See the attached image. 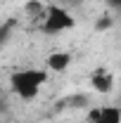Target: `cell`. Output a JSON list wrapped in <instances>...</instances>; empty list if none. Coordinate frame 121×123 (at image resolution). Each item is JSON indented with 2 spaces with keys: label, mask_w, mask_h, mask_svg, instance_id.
I'll use <instances>...</instances> for the list:
<instances>
[{
  "label": "cell",
  "mask_w": 121,
  "mask_h": 123,
  "mask_svg": "<svg viewBox=\"0 0 121 123\" xmlns=\"http://www.w3.org/2000/svg\"><path fill=\"white\" fill-rule=\"evenodd\" d=\"M12 90L21 97V99H33L40 85L47 80V71H40V69H26V71H17L12 74Z\"/></svg>",
  "instance_id": "obj_1"
},
{
  "label": "cell",
  "mask_w": 121,
  "mask_h": 123,
  "mask_svg": "<svg viewBox=\"0 0 121 123\" xmlns=\"http://www.w3.org/2000/svg\"><path fill=\"white\" fill-rule=\"evenodd\" d=\"M90 123H121V109L119 107H97L88 111Z\"/></svg>",
  "instance_id": "obj_3"
},
{
  "label": "cell",
  "mask_w": 121,
  "mask_h": 123,
  "mask_svg": "<svg viewBox=\"0 0 121 123\" xmlns=\"http://www.w3.org/2000/svg\"><path fill=\"white\" fill-rule=\"evenodd\" d=\"M69 64H71V55L69 52H52L47 57V69H52V71H64Z\"/></svg>",
  "instance_id": "obj_5"
},
{
  "label": "cell",
  "mask_w": 121,
  "mask_h": 123,
  "mask_svg": "<svg viewBox=\"0 0 121 123\" xmlns=\"http://www.w3.org/2000/svg\"><path fill=\"white\" fill-rule=\"evenodd\" d=\"M74 24H76L74 17L69 14L64 7H60V5H50V7H47V17H45V26H43V31H45V33H60V31L71 29Z\"/></svg>",
  "instance_id": "obj_2"
},
{
  "label": "cell",
  "mask_w": 121,
  "mask_h": 123,
  "mask_svg": "<svg viewBox=\"0 0 121 123\" xmlns=\"http://www.w3.org/2000/svg\"><path fill=\"white\" fill-rule=\"evenodd\" d=\"M109 5L112 7H121V0H109Z\"/></svg>",
  "instance_id": "obj_9"
},
{
  "label": "cell",
  "mask_w": 121,
  "mask_h": 123,
  "mask_svg": "<svg viewBox=\"0 0 121 123\" xmlns=\"http://www.w3.org/2000/svg\"><path fill=\"white\" fill-rule=\"evenodd\" d=\"M90 85L95 88V92L107 95V92L114 88V78H112V74H107L105 69H97V71L90 76Z\"/></svg>",
  "instance_id": "obj_4"
},
{
  "label": "cell",
  "mask_w": 121,
  "mask_h": 123,
  "mask_svg": "<svg viewBox=\"0 0 121 123\" xmlns=\"http://www.w3.org/2000/svg\"><path fill=\"white\" fill-rule=\"evenodd\" d=\"M26 10L31 14H38V12H43V2L40 0H31V2H26Z\"/></svg>",
  "instance_id": "obj_7"
},
{
  "label": "cell",
  "mask_w": 121,
  "mask_h": 123,
  "mask_svg": "<svg viewBox=\"0 0 121 123\" xmlns=\"http://www.w3.org/2000/svg\"><path fill=\"white\" fill-rule=\"evenodd\" d=\"M10 33H12V21H7V24H2V26H0V45L10 38Z\"/></svg>",
  "instance_id": "obj_6"
},
{
  "label": "cell",
  "mask_w": 121,
  "mask_h": 123,
  "mask_svg": "<svg viewBox=\"0 0 121 123\" xmlns=\"http://www.w3.org/2000/svg\"><path fill=\"white\" fill-rule=\"evenodd\" d=\"M112 26V19L109 17H102L100 21H97V31H105V29H109Z\"/></svg>",
  "instance_id": "obj_8"
}]
</instances>
